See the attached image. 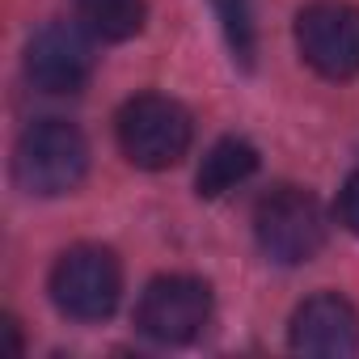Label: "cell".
Masks as SVG:
<instances>
[{
	"label": "cell",
	"mask_w": 359,
	"mask_h": 359,
	"mask_svg": "<svg viewBox=\"0 0 359 359\" xmlns=\"http://www.w3.org/2000/svg\"><path fill=\"white\" fill-rule=\"evenodd\" d=\"M216 13H220V26H224V39L233 47V55L241 64H254V13H250V0H212Z\"/></svg>",
	"instance_id": "cell-11"
},
{
	"label": "cell",
	"mask_w": 359,
	"mask_h": 359,
	"mask_svg": "<svg viewBox=\"0 0 359 359\" xmlns=\"http://www.w3.org/2000/svg\"><path fill=\"white\" fill-rule=\"evenodd\" d=\"M72 5H76L81 26L106 43L135 39L144 30V18H148L144 0H72Z\"/></svg>",
	"instance_id": "cell-10"
},
{
	"label": "cell",
	"mask_w": 359,
	"mask_h": 359,
	"mask_svg": "<svg viewBox=\"0 0 359 359\" xmlns=\"http://www.w3.org/2000/svg\"><path fill=\"white\" fill-rule=\"evenodd\" d=\"M338 216H342V224L359 237V173L346 177V187H342V195H338Z\"/></svg>",
	"instance_id": "cell-12"
},
{
	"label": "cell",
	"mask_w": 359,
	"mask_h": 359,
	"mask_svg": "<svg viewBox=\"0 0 359 359\" xmlns=\"http://www.w3.org/2000/svg\"><path fill=\"white\" fill-rule=\"evenodd\" d=\"M254 169H258V148H254L250 140L229 135V140H220V144L208 148V156H203V165H199V177H195V187H199L203 199H220V195L237 191Z\"/></svg>",
	"instance_id": "cell-9"
},
{
	"label": "cell",
	"mask_w": 359,
	"mask_h": 359,
	"mask_svg": "<svg viewBox=\"0 0 359 359\" xmlns=\"http://www.w3.org/2000/svg\"><path fill=\"white\" fill-rule=\"evenodd\" d=\"M123 271L106 245H72L51 266V300L72 321H106L118 309Z\"/></svg>",
	"instance_id": "cell-4"
},
{
	"label": "cell",
	"mask_w": 359,
	"mask_h": 359,
	"mask_svg": "<svg viewBox=\"0 0 359 359\" xmlns=\"http://www.w3.org/2000/svg\"><path fill=\"white\" fill-rule=\"evenodd\" d=\"M292 351L325 355V359L355 355L359 351V313H355V304L338 292L309 296L292 313Z\"/></svg>",
	"instance_id": "cell-8"
},
{
	"label": "cell",
	"mask_w": 359,
	"mask_h": 359,
	"mask_svg": "<svg viewBox=\"0 0 359 359\" xmlns=\"http://www.w3.org/2000/svg\"><path fill=\"white\" fill-rule=\"evenodd\" d=\"M114 131H118V148L131 165L169 169L187 156L195 123L182 102H173L165 93H140L118 110Z\"/></svg>",
	"instance_id": "cell-2"
},
{
	"label": "cell",
	"mask_w": 359,
	"mask_h": 359,
	"mask_svg": "<svg viewBox=\"0 0 359 359\" xmlns=\"http://www.w3.org/2000/svg\"><path fill=\"white\" fill-rule=\"evenodd\" d=\"M26 76L39 93L64 97V93H81L93 76V47L89 39L68 26V22H51L43 26L30 43H26Z\"/></svg>",
	"instance_id": "cell-7"
},
{
	"label": "cell",
	"mask_w": 359,
	"mask_h": 359,
	"mask_svg": "<svg viewBox=\"0 0 359 359\" xmlns=\"http://www.w3.org/2000/svg\"><path fill=\"white\" fill-rule=\"evenodd\" d=\"M89 169V144L85 135L64 123V118H43L22 131L13 148V177L26 195L55 199L81 187V177Z\"/></svg>",
	"instance_id": "cell-1"
},
{
	"label": "cell",
	"mask_w": 359,
	"mask_h": 359,
	"mask_svg": "<svg viewBox=\"0 0 359 359\" xmlns=\"http://www.w3.org/2000/svg\"><path fill=\"white\" fill-rule=\"evenodd\" d=\"M212 321V287L195 275H161L135 304V325L165 346H182Z\"/></svg>",
	"instance_id": "cell-6"
},
{
	"label": "cell",
	"mask_w": 359,
	"mask_h": 359,
	"mask_svg": "<svg viewBox=\"0 0 359 359\" xmlns=\"http://www.w3.org/2000/svg\"><path fill=\"white\" fill-rule=\"evenodd\" d=\"M325 229L330 224H325L321 203L300 187H275L271 195L258 199L254 237L271 262L300 266V262L317 258L325 245Z\"/></svg>",
	"instance_id": "cell-3"
},
{
	"label": "cell",
	"mask_w": 359,
	"mask_h": 359,
	"mask_svg": "<svg viewBox=\"0 0 359 359\" xmlns=\"http://www.w3.org/2000/svg\"><path fill=\"white\" fill-rule=\"evenodd\" d=\"M296 47L325 81H351L359 72V9L346 0H313L296 13Z\"/></svg>",
	"instance_id": "cell-5"
}]
</instances>
